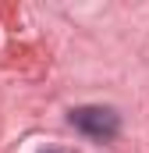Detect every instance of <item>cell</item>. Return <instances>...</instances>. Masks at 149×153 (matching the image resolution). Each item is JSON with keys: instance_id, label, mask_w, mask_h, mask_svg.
<instances>
[{"instance_id": "cell-2", "label": "cell", "mask_w": 149, "mask_h": 153, "mask_svg": "<svg viewBox=\"0 0 149 153\" xmlns=\"http://www.w3.org/2000/svg\"><path fill=\"white\" fill-rule=\"evenodd\" d=\"M43 153H64V150H43Z\"/></svg>"}, {"instance_id": "cell-1", "label": "cell", "mask_w": 149, "mask_h": 153, "mask_svg": "<svg viewBox=\"0 0 149 153\" xmlns=\"http://www.w3.org/2000/svg\"><path fill=\"white\" fill-rule=\"evenodd\" d=\"M71 125L78 132H85L89 139H114L121 128V117L110 107H74L71 111Z\"/></svg>"}]
</instances>
